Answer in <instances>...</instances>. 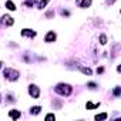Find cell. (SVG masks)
<instances>
[{"mask_svg": "<svg viewBox=\"0 0 121 121\" xmlns=\"http://www.w3.org/2000/svg\"><path fill=\"white\" fill-rule=\"evenodd\" d=\"M3 23L7 24V26H12L14 22H13V19H12L10 16H3Z\"/></svg>", "mask_w": 121, "mask_h": 121, "instance_id": "cell-8", "label": "cell"}, {"mask_svg": "<svg viewBox=\"0 0 121 121\" xmlns=\"http://www.w3.org/2000/svg\"><path fill=\"white\" fill-rule=\"evenodd\" d=\"M48 2H50V0H41V2L39 3V9H44V7H46V4H47Z\"/></svg>", "mask_w": 121, "mask_h": 121, "instance_id": "cell-12", "label": "cell"}, {"mask_svg": "<svg viewBox=\"0 0 121 121\" xmlns=\"http://www.w3.org/2000/svg\"><path fill=\"white\" fill-rule=\"evenodd\" d=\"M56 91H57L58 94H61V95H70L71 91H73V88H71L69 84H58V86L56 87Z\"/></svg>", "mask_w": 121, "mask_h": 121, "instance_id": "cell-1", "label": "cell"}, {"mask_svg": "<svg viewBox=\"0 0 121 121\" xmlns=\"http://www.w3.org/2000/svg\"><path fill=\"white\" fill-rule=\"evenodd\" d=\"M111 2H114V0H111Z\"/></svg>", "mask_w": 121, "mask_h": 121, "instance_id": "cell-22", "label": "cell"}, {"mask_svg": "<svg viewBox=\"0 0 121 121\" xmlns=\"http://www.w3.org/2000/svg\"><path fill=\"white\" fill-rule=\"evenodd\" d=\"M4 77L9 78L10 81H14V80L19 78V71H16V70H13V69H6V70H4Z\"/></svg>", "mask_w": 121, "mask_h": 121, "instance_id": "cell-2", "label": "cell"}, {"mask_svg": "<svg viewBox=\"0 0 121 121\" xmlns=\"http://www.w3.org/2000/svg\"><path fill=\"white\" fill-rule=\"evenodd\" d=\"M6 7H7L9 10H16L14 3H13V2H10V0H9V2H6Z\"/></svg>", "mask_w": 121, "mask_h": 121, "instance_id": "cell-10", "label": "cell"}, {"mask_svg": "<svg viewBox=\"0 0 121 121\" xmlns=\"http://www.w3.org/2000/svg\"><path fill=\"white\" fill-rule=\"evenodd\" d=\"M22 36H24V37H34L36 36V31L29 30V29H23L22 30Z\"/></svg>", "mask_w": 121, "mask_h": 121, "instance_id": "cell-4", "label": "cell"}, {"mask_svg": "<svg viewBox=\"0 0 121 121\" xmlns=\"http://www.w3.org/2000/svg\"><path fill=\"white\" fill-rule=\"evenodd\" d=\"M91 4V0H77V6L78 7H88Z\"/></svg>", "mask_w": 121, "mask_h": 121, "instance_id": "cell-5", "label": "cell"}, {"mask_svg": "<svg viewBox=\"0 0 121 121\" xmlns=\"http://www.w3.org/2000/svg\"><path fill=\"white\" fill-rule=\"evenodd\" d=\"M53 14H54V13H53V12H48V13H47V17H51V16H53Z\"/></svg>", "mask_w": 121, "mask_h": 121, "instance_id": "cell-20", "label": "cell"}, {"mask_svg": "<svg viewBox=\"0 0 121 121\" xmlns=\"http://www.w3.org/2000/svg\"><path fill=\"white\" fill-rule=\"evenodd\" d=\"M114 95H117V97L120 95V87H117V88L114 90Z\"/></svg>", "mask_w": 121, "mask_h": 121, "instance_id": "cell-17", "label": "cell"}, {"mask_svg": "<svg viewBox=\"0 0 121 121\" xmlns=\"http://www.w3.org/2000/svg\"><path fill=\"white\" fill-rule=\"evenodd\" d=\"M103 71H104V69H103V67H100V69H97V73H100V74H101Z\"/></svg>", "mask_w": 121, "mask_h": 121, "instance_id": "cell-19", "label": "cell"}, {"mask_svg": "<svg viewBox=\"0 0 121 121\" xmlns=\"http://www.w3.org/2000/svg\"><path fill=\"white\" fill-rule=\"evenodd\" d=\"M107 118V114H100V115H95V120H105Z\"/></svg>", "mask_w": 121, "mask_h": 121, "instance_id": "cell-15", "label": "cell"}, {"mask_svg": "<svg viewBox=\"0 0 121 121\" xmlns=\"http://www.w3.org/2000/svg\"><path fill=\"white\" fill-rule=\"evenodd\" d=\"M29 93H30V95H31L33 98H39V95H40V88H39L36 84H31V86H29Z\"/></svg>", "mask_w": 121, "mask_h": 121, "instance_id": "cell-3", "label": "cell"}, {"mask_svg": "<svg viewBox=\"0 0 121 121\" xmlns=\"http://www.w3.org/2000/svg\"><path fill=\"white\" fill-rule=\"evenodd\" d=\"M88 87L90 88H95V83H88Z\"/></svg>", "mask_w": 121, "mask_h": 121, "instance_id": "cell-18", "label": "cell"}, {"mask_svg": "<svg viewBox=\"0 0 121 121\" xmlns=\"http://www.w3.org/2000/svg\"><path fill=\"white\" fill-rule=\"evenodd\" d=\"M54 40H56V33L48 31L47 36H46V41H47V43H51V41H54Z\"/></svg>", "mask_w": 121, "mask_h": 121, "instance_id": "cell-6", "label": "cell"}, {"mask_svg": "<svg viewBox=\"0 0 121 121\" xmlns=\"http://www.w3.org/2000/svg\"><path fill=\"white\" fill-rule=\"evenodd\" d=\"M98 105H100V104H93V103H90V101H88V103L86 104V107H87L88 110H91V108H97Z\"/></svg>", "mask_w": 121, "mask_h": 121, "instance_id": "cell-11", "label": "cell"}, {"mask_svg": "<svg viewBox=\"0 0 121 121\" xmlns=\"http://www.w3.org/2000/svg\"><path fill=\"white\" fill-rule=\"evenodd\" d=\"M9 115H10L13 120H17V118L20 117V111H19V110H12V111L9 112Z\"/></svg>", "mask_w": 121, "mask_h": 121, "instance_id": "cell-7", "label": "cell"}, {"mask_svg": "<svg viewBox=\"0 0 121 121\" xmlns=\"http://www.w3.org/2000/svg\"><path fill=\"white\" fill-rule=\"evenodd\" d=\"M2 64H3V63H2V61H0V69H2Z\"/></svg>", "mask_w": 121, "mask_h": 121, "instance_id": "cell-21", "label": "cell"}, {"mask_svg": "<svg viewBox=\"0 0 121 121\" xmlns=\"http://www.w3.org/2000/svg\"><path fill=\"white\" fill-rule=\"evenodd\" d=\"M80 70H81V73H84V74H87V76H90V74H91V70H90V69H87V67H81Z\"/></svg>", "mask_w": 121, "mask_h": 121, "instance_id": "cell-13", "label": "cell"}, {"mask_svg": "<svg viewBox=\"0 0 121 121\" xmlns=\"http://www.w3.org/2000/svg\"><path fill=\"white\" fill-rule=\"evenodd\" d=\"M56 117H54V114H47L46 115V121H50V120H54Z\"/></svg>", "mask_w": 121, "mask_h": 121, "instance_id": "cell-16", "label": "cell"}, {"mask_svg": "<svg viewBox=\"0 0 121 121\" xmlns=\"http://www.w3.org/2000/svg\"><path fill=\"white\" fill-rule=\"evenodd\" d=\"M100 43H101V44H105V43H107V37H105L104 34L100 36Z\"/></svg>", "mask_w": 121, "mask_h": 121, "instance_id": "cell-14", "label": "cell"}, {"mask_svg": "<svg viewBox=\"0 0 121 121\" xmlns=\"http://www.w3.org/2000/svg\"><path fill=\"white\" fill-rule=\"evenodd\" d=\"M40 111H41V107H39V105L31 107V110H30V112H31V114H34V115H36V114H39Z\"/></svg>", "mask_w": 121, "mask_h": 121, "instance_id": "cell-9", "label": "cell"}]
</instances>
